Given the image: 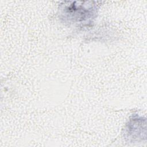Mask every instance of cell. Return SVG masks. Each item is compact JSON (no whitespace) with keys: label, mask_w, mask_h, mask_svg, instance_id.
Instances as JSON below:
<instances>
[{"label":"cell","mask_w":147,"mask_h":147,"mask_svg":"<svg viewBox=\"0 0 147 147\" xmlns=\"http://www.w3.org/2000/svg\"><path fill=\"white\" fill-rule=\"evenodd\" d=\"M94 6L88 5L87 7L85 5H76L75 2L64 7V15L67 16V19H69L73 21H84L92 18L94 16L95 9Z\"/></svg>","instance_id":"obj_1"}]
</instances>
